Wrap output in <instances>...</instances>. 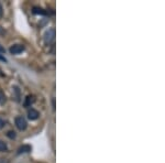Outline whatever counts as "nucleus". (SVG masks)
I'll return each mask as SVG.
<instances>
[{"mask_svg": "<svg viewBox=\"0 0 165 163\" xmlns=\"http://www.w3.org/2000/svg\"><path fill=\"white\" fill-rule=\"evenodd\" d=\"M0 52H1V53H5V49H3V47L1 46V45H0Z\"/></svg>", "mask_w": 165, "mask_h": 163, "instance_id": "ddd939ff", "label": "nucleus"}, {"mask_svg": "<svg viewBox=\"0 0 165 163\" xmlns=\"http://www.w3.org/2000/svg\"><path fill=\"white\" fill-rule=\"evenodd\" d=\"M0 163H9V161L6 159H0Z\"/></svg>", "mask_w": 165, "mask_h": 163, "instance_id": "f8f14e48", "label": "nucleus"}, {"mask_svg": "<svg viewBox=\"0 0 165 163\" xmlns=\"http://www.w3.org/2000/svg\"><path fill=\"white\" fill-rule=\"evenodd\" d=\"M9 51H10L11 54H13V55H17V54H20V53L23 52V51H24V45L14 44V45H12L10 49H9Z\"/></svg>", "mask_w": 165, "mask_h": 163, "instance_id": "7ed1b4c3", "label": "nucleus"}, {"mask_svg": "<svg viewBox=\"0 0 165 163\" xmlns=\"http://www.w3.org/2000/svg\"><path fill=\"white\" fill-rule=\"evenodd\" d=\"M2 125H3L2 120H1V119H0V127H2Z\"/></svg>", "mask_w": 165, "mask_h": 163, "instance_id": "4468645a", "label": "nucleus"}, {"mask_svg": "<svg viewBox=\"0 0 165 163\" xmlns=\"http://www.w3.org/2000/svg\"><path fill=\"white\" fill-rule=\"evenodd\" d=\"M34 101H35V98H34V96L29 95V96L26 98V101H24V107H29V106H31Z\"/></svg>", "mask_w": 165, "mask_h": 163, "instance_id": "423d86ee", "label": "nucleus"}, {"mask_svg": "<svg viewBox=\"0 0 165 163\" xmlns=\"http://www.w3.org/2000/svg\"><path fill=\"white\" fill-rule=\"evenodd\" d=\"M13 92L16 93V99L19 101V100H20V90H19L18 87H17V86L13 87Z\"/></svg>", "mask_w": 165, "mask_h": 163, "instance_id": "1a4fd4ad", "label": "nucleus"}, {"mask_svg": "<svg viewBox=\"0 0 165 163\" xmlns=\"http://www.w3.org/2000/svg\"><path fill=\"white\" fill-rule=\"evenodd\" d=\"M8 150V147H7V145H6L5 142L1 141L0 140V152H5V151Z\"/></svg>", "mask_w": 165, "mask_h": 163, "instance_id": "6e6552de", "label": "nucleus"}, {"mask_svg": "<svg viewBox=\"0 0 165 163\" xmlns=\"http://www.w3.org/2000/svg\"><path fill=\"white\" fill-rule=\"evenodd\" d=\"M14 122H16V126L17 128L19 129V130H26V127H28V124H26V120L23 118V117H17L16 120H14Z\"/></svg>", "mask_w": 165, "mask_h": 163, "instance_id": "f03ea898", "label": "nucleus"}, {"mask_svg": "<svg viewBox=\"0 0 165 163\" xmlns=\"http://www.w3.org/2000/svg\"><path fill=\"white\" fill-rule=\"evenodd\" d=\"M40 113L37 110H35L34 108H31L29 111H28V117H29L30 120H37V118H39Z\"/></svg>", "mask_w": 165, "mask_h": 163, "instance_id": "20e7f679", "label": "nucleus"}, {"mask_svg": "<svg viewBox=\"0 0 165 163\" xmlns=\"http://www.w3.org/2000/svg\"><path fill=\"white\" fill-rule=\"evenodd\" d=\"M0 61H2V62H7V58H6L5 56H2L1 54H0Z\"/></svg>", "mask_w": 165, "mask_h": 163, "instance_id": "9b49d317", "label": "nucleus"}, {"mask_svg": "<svg viewBox=\"0 0 165 163\" xmlns=\"http://www.w3.org/2000/svg\"><path fill=\"white\" fill-rule=\"evenodd\" d=\"M32 148L31 145H23L22 147H20L18 149V154H21V153H28V152H31Z\"/></svg>", "mask_w": 165, "mask_h": 163, "instance_id": "39448f33", "label": "nucleus"}, {"mask_svg": "<svg viewBox=\"0 0 165 163\" xmlns=\"http://www.w3.org/2000/svg\"><path fill=\"white\" fill-rule=\"evenodd\" d=\"M55 40V29H49L44 34V41L46 44H52Z\"/></svg>", "mask_w": 165, "mask_h": 163, "instance_id": "f257e3e1", "label": "nucleus"}, {"mask_svg": "<svg viewBox=\"0 0 165 163\" xmlns=\"http://www.w3.org/2000/svg\"><path fill=\"white\" fill-rule=\"evenodd\" d=\"M32 12H33L34 14H42V16H45V14H46V12L41 8H33Z\"/></svg>", "mask_w": 165, "mask_h": 163, "instance_id": "0eeeda50", "label": "nucleus"}, {"mask_svg": "<svg viewBox=\"0 0 165 163\" xmlns=\"http://www.w3.org/2000/svg\"><path fill=\"white\" fill-rule=\"evenodd\" d=\"M7 136H8L10 139H14V138H16V132H14V131H9L8 133H7Z\"/></svg>", "mask_w": 165, "mask_h": 163, "instance_id": "9d476101", "label": "nucleus"}]
</instances>
